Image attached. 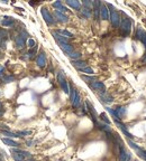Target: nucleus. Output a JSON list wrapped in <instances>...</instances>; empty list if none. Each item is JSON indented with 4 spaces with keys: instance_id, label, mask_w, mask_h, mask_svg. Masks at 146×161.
<instances>
[{
    "instance_id": "36",
    "label": "nucleus",
    "mask_w": 146,
    "mask_h": 161,
    "mask_svg": "<svg viewBox=\"0 0 146 161\" xmlns=\"http://www.w3.org/2000/svg\"><path fill=\"white\" fill-rule=\"evenodd\" d=\"M144 62H146V54H145V57H144Z\"/></svg>"
},
{
    "instance_id": "29",
    "label": "nucleus",
    "mask_w": 146,
    "mask_h": 161,
    "mask_svg": "<svg viewBox=\"0 0 146 161\" xmlns=\"http://www.w3.org/2000/svg\"><path fill=\"white\" fill-rule=\"evenodd\" d=\"M31 133V131H18L17 135L18 137H25V135H29Z\"/></svg>"
},
{
    "instance_id": "11",
    "label": "nucleus",
    "mask_w": 146,
    "mask_h": 161,
    "mask_svg": "<svg viewBox=\"0 0 146 161\" xmlns=\"http://www.w3.org/2000/svg\"><path fill=\"white\" fill-rule=\"evenodd\" d=\"M15 23V19L11 17H2L0 19V25L4 27H10Z\"/></svg>"
},
{
    "instance_id": "4",
    "label": "nucleus",
    "mask_w": 146,
    "mask_h": 161,
    "mask_svg": "<svg viewBox=\"0 0 146 161\" xmlns=\"http://www.w3.org/2000/svg\"><path fill=\"white\" fill-rule=\"evenodd\" d=\"M57 82H59L61 89H63V92L66 93V94H70V86H69V83L66 81L65 76L63 74L62 72H60L57 74Z\"/></svg>"
},
{
    "instance_id": "7",
    "label": "nucleus",
    "mask_w": 146,
    "mask_h": 161,
    "mask_svg": "<svg viewBox=\"0 0 146 161\" xmlns=\"http://www.w3.org/2000/svg\"><path fill=\"white\" fill-rule=\"evenodd\" d=\"M26 39H27V34L25 31H23V33H20V34L18 35L17 37H16V46H17V48L24 47Z\"/></svg>"
},
{
    "instance_id": "25",
    "label": "nucleus",
    "mask_w": 146,
    "mask_h": 161,
    "mask_svg": "<svg viewBox=\"0 0 146 161\" xmlns=\"http://www.w3.org/2000/svg\"><path fill=\"white\" fill-rule=\"evenodd\" d=\"M80 72H82V73H86V74H89V75H92L93 74V69L91 68V67H84V68H81V69H79Z\"/></svg>"
},
{
    "instance_id": "15",
    "label": "nucleus",
    "mask_w": 146,
    "mask_h": 161,
    "mask_svg": "<svg viewBox=\"0 0 146 161\" xmlns=\"http://www.w3.org/2000/svg\"><path fill=\"white\" fill-rule=\"evenodd\" d=\"M54 16H55L56 19L59 21H61V23H68V21H69V18H68L66 15H64L63 12H60V11H57V10L54 11Z\"/></svg>"
},
{
    "instance_id": "24",
    "label": "nucleus",
    "mask_w": 146,
    "mask_h": 161,
    "mask_svg": "<svg viewBox=\"0 0 146 161\" xmlns=\"http://www.w3.org/2000/svg\"><path fill=\"white\" fill-rule=\"evenodd\" d=\"M82 14H83V16L86 18H90L91 17V9L90 8L83 7V9H82Z\"/></svg>"
},
{
    "instance_id": "17",
    "label": "nucleus",
    "mask_w": 146,
    "mask_h": 161,
    "mask_svg": "<svg viewBox=\"0 0 146 161\" xmlns=\"http://www.w3.org/2000/svg\"><path fill=\"white\" fill-rule=\"evenodd\" d=\"M93 2V9H94V16H96V19L99 18L100 16V7H101V2L100 1H92Z\"/></svg>"
},
{
    "instance_id": "19",
    "label": "nucleus",
    "mask_w": 146,
    "mask_h": 161,
    "mask_svg": "<svg viewBox=\"0 0 146 161\" xmlns=\"http://www.w3.org/2000/svg\"><path fill=\"white\" fill-rule=\"evenodd\" d=\"M53 7L56 8V9H57V11H60V12H63V14L68 11V9H66V8L64 7V6H63L61 1H55V2L53 4Z\"/></svg>"
},
{
    "instance_id": "20",
    "label": "nucleus",
    "mask_w": 146,
    "mask_h": 161,
    "mask_svg": "<svg viewBox=\"0 0 146 161\" xmlns=\"http://www.w3.org/2000/svg\"><path fill=\"white\" fill-rule=\"evenodd\" d=\"M72 65L74 66V67H77L78 69H81V68L87 67V63L83 62V61H79V59H77V61H72Z\"/></svg>"
},
{
    "instance_id": "34",
    "label": "nucleus",
    "mask_w": 146,
    "mask_h": 161,
    "mask_svg": "<svg viewBox=\"0 0 146 161\" xmlns=\"http://www.w3.org/2000/svg\"><path fill=\"white\" fill-rule=\"evenodd\" d=\"M2 114H4V112H2V111L0 110V117H2Z\"/></svg>"
},
{
    "instance_id": "14",
    "label": "nucleus",
    "mask_w": 146,
    "mask_h": 161,
    "mask_svg": "<svg viewBox=\"0 0 146 161\" xmlns=\"http://www.w3.org/2000/svg\"><path fill=\"white\" fill-rule=\"evenodd\" d=\"M8 34L6 30H0V48L5 49L6 48V40H7Z\"/></svg>"
},
{
    "instance_id": "13",
    "label": "nucleus",
    "mask_w": 146,
    "mask_h": 161,
    "mask_svg": "<svg viewBox=\"0 0 146 161\" xmlns=\"http://www.w3.org/2000/svg\"><path fill=\"white\" fill-rule=\"evenodd\" d=\"M118 154H119V161H126V160H127V158L130 156V153H129L128 151H127L125 148H124V145H122V147H120Z\"/></svg>"
},
{
    "instance_id": "31",
    "label": "nucleus",
    "mask_w": 146,
    "mask_h": 161,
    "mask_svg": "<svg viewBox=\"0 0 146 161\" xmlns=\"http://www.w3.org/2000/svg\"><path fill=\"white\" fill-rule=\"evenodd\" d=\"M100 117H101V120L104 121V122H106V123H107V124L110 123V120L108 119L107 115H106V114H104V113H101V114H100Z\"/></svg>"
},
{
    "instance_id": "8",
    "label": "nucleus",
    "mask_w": 146,
    "mask_h": 161,
    "mask_svg": "<svg viewBox=\"0 0 146 161\" xmlns=\"http://www.w3.org/2000/svg\"><path fill=\"white\" fill-rule=\"evenodd\" d=\"M135 37L138 39V40H141L144 44V46H145L146 48V31L143 29V28H138L137 30H136V35Z\"/></svg>"
},
{
    "instance_id": "26",
    "label": "nucleus",
    "mask_w": 146,
    "mask_h": 161,
    "mask_svg": "<svg viewBox=\"0 0 146 161\" xmlns=\"http://www.w3.org/2000/svg\"><path fill=\"white\" fill-rule=\"evenodd\" d=\"M2 134H4V135H7V137H9V138H17L18 137L17 133H13V132L7 131V130L2 131Z\"/></svg>"
},
{
    "instance_id": "1",
    "label": "nucleus",
    "mask_w": 146,
    "mask_h": 161,
    "mask_svg": "<svg viewBox=\"0 0 146 161\" xmlns=\"http://www.w3.org/2000/svg\"><path fill=\"white\" fill-rule=\"evenodd\" d=\"M119 27H120V33L124 37L128 36L129 33H130V29H132V20L125 14H124V17L122 18V23H120Z\"/></svg>"
},
{
    "instance_id": "27",
    "label": "nucleus",
    "mask_w": 146,
    "mask_h": 161,
    "mask_svg": "<svg viewBox=\"0 0 146 161\" xmlns=\"http://www.w3.org/2000/svg\"><path fill=\"white\" fill-rule=\"evenodd\" d=\"M57 34H60V35H62V36H68V37H72L73 35L70 33V31H68V30H59L57 31Z\"/></svg>"
},
{
    "instance_id": "23",
    "label": "nucleus",
    "mask_w": 146,
    "mask_h": 161,
    "mask_svg": "<svg viewBox=\"0 0 146 161\" xmlns=\"http://www.w3.org/2000/svg\"><path fill=\"white\" fill-rule=\"evenodd\" d=\"M115 111L120 120H122V117H124V115L126 114V107H124V106H120V107H118V109H116Z\"/></svg>"
},
{
    "instance_id": "5",
    "label": "nucleus",
    "mask_w": 146,
    "mask_h": 161,
    "mask_svg": "<svg viewBox=\"0 0 146 161\" xmlns=\"http://www.w3.org/2000/svg\"><path fill=\"white\" fill-rule=\"evenodd\" d=\"M90 87L92 89H94L96 92L100 93V94H104L106 93V86L102 82H99V81H94V82L90 83Z\"/></svg>"
},
{
    "instance_id": "6",
    "label": "nucleus",
    "mask_w": 146,
    "mask_h": 161,
    "mask_svg": "<svg viewBox=\"0 0 146 161\" xmlns=\"http://www.w3.org/2000/svg\"><path fill=\"white\" fill-rule=\"evenodd\" d=\"M41 12H42V16H43V19L45 20V23L47 25H53L54 23H55V20H54V18H53V16L51 15V12H49L46 8H42V10H41Z\"/></svg>"
},
{
    "instance_id": "3",
    "label": "nucleus",
    "mask_w": 146,
    "mask_h": 161,
    "mask_svg": "<svg viewBox=\"0 0 146 161\" xmlns=\"http://www.w3.org/2000/svg\"><path fill=\"white\" fill-rule=\"evenodd\" d=\"M107 7L111 9V10H109V14H110V21H111L112 26H114V27H119V26H120V23H122V18L119 16L118 11L116 10L115 8L112 7L110 4H108Z\"/></svg>"
},
{
    "instance_id": "28",
    "label": "nucleus",
    "mask_w": 146,
    "mask_h": 161,
    "mask_svg": "<svg viewBox=\"0 0 146 161\" xmlns=\"http://www.w3.org/2000/svg\"><path fill=\"white\" fill-rule=\"evenodd\" d=\"M36 49H37V48H36V46H35L34 48H31V51H28V58H33V57H34V55L35 54H36Z\"/></svg>"
},
{
    "instance_id": "21",
    "label": "nucleus",
    "mask_w": 146,
    "mask_h": 161,
    "mask_svg": "<svg viewBox=\"0 0 146 161\" xmlns=\"http://www.w3.org/2000/svg\"><path fill=\"white\" fill-rule=\"evenodd\" d=\"M72 106L74 109H77V107L80 106V94H79L78 91L75 92V95H74V97L72 100Z\"/></svg>"
},
{
    "instance_id": "12",
    "label": "nucleus",
    "mask_w": 146,
    "mask_h": 161,
    "mask_svg": "<svg viewBox=\"0 0 146 161\" xmlns=\"http://www.w3.org/2000/svg\"><path fill=\"white\" fill-rule=\"evenodd\" d=\"M59 46H60L61 48H62V51H64V53H65L66 55H70L71 53H73V51H74L73 47L69 44V43H60Z\"/></svg>"
},
{
    "instance_id": "22",
    "label": "nucleus",
    "mask_w": 146,
    "mask_h": 161,
    "mask_svg": "<svg viewBox=\"0 0 146 161\" xmlns=\"http://www.w3.org/2000/svg\"><path fill=\"white\" fill-rule=\"evenodd\" d=\"M100 99L102 102L106 103H112V96H110L107 93H104V94H100Z\"/></svg>"
},
{
    "instance_id": "30",
    "label": "nucleus",
    "mask_w": 146,
    "mask_h": 161,
    "mask_svg": "<svg viewBox=\"0 0 146 161\" xmlns=\"http://www.w3.org/2000/svg\"><path fill=\"white\" fill-rule=\"evenodd\" d=\"M27 45H28V47L29 48H34L35 45H36V43H35V40L33 39V38H29V39L27 40Z\"/></svg>"
},
{
    "instance_id": "10",
    "label": "nucleus",
    "mask_w": 146,
    "mask_h": 161,
    "mask_svg": "<svg viewBox=\"0 0 146 161\" xmlns=\"http://www.w3.org/2000/svg\"><path fill=\"white\" fill-rule=\"evenodd\" d=\"M36 64L38 67L41 68H44L46 66V57H45V54L44 53H41L38 56H37V58H36Z\"/></svg>"
},
{
    "instance_id": "18",
    "label": "nucleus",
    "mask_w": 146,
    "mask_h": 161,
    "mask_svg": "<svg viewBox=\"0 0 146 161\" xmlns=\"http://www.w3.org/2000/svg\"><path fill=\"white\" fill-rule=\"evenodd\" d=\"M1 141H2L5 144L9 145V147H18V145H19V143H18V142H16V141H14V140H11V139H8V138H1Z\"/></svg>"
},
{
    "instance_id": "2",
    "label": "nucleus",
    "mask_w": 146,
    "mask_h": 161,
    "mask_svg": "<svg viewBox=\"0 0 146 161\" xmlns=\"http://www.w3.org/2000/svg\"><path fill=\"white\" fill-rule=\"evenodd\" d=\"M11 153H13V157L16 161H29L33 160V156H31L29 152L27 151H23V150H11Z\"/></svg>"
},
{
    "instance_id": "38",
    "label": "nucleus",
    "mask_w": 146,
    "mask_h": 161,
    "mask_svg": "<svg viewBox=\"0 0 146 161\" xmlns=\"http://www.w3.org/2000/svg\"><path fill=\"white\" fill-rule=\"evenodd\" d=\"M0 161H2V160H0Z\"/></svg>"
},
{
    "instance_id": "33",
    "label": "nucleus",
    "mask_w": 146,
    "mask_h": 161,
    "mask_svg": "<svg viewBox=\"0 0 146 161\" xmlns=\"http://www.w3.org/2000/svg\"><path fill=\"white\" fill-rule=\"evenodd\" d=\"M4 72H5V67H4V66L0 65V76L4 74Z\"/></svg>"
},
{
    "instance_id": "37",
    "label": "nucleus",
    "mask_w": 146,
    "mask_h": 161,
    "mask_svg": "<svg viewBox=\"0 0 146 161\" xmlns=\"http://www.w3.org/2000/svg\"><path fill=\"white\" fill-rule=\"evenodd\" d=\"M136 161H138V160H136Z\"/></svg>"
},
{
    "instance_id": "9",
    "label": "nucleus",
    "mask_w": 146,
    "mask_h": 161,
    "mask_svg": "<svg viewBox=\"0 0 146 161\" xmlns=\"http://www.w3.org/2000/svg\"><path fill=\"white\" fill-rule=\"evenodd\" d=\"M100 18L102 19V20H108V19H110V14H109V10H108L107 5H102V4H101Z\"/></svg>"
},
{
    "instance_id": "35",
    "label": "nucleus",
    "mask_w": 146,
    "mask_h": 161,
    "mask_svg": "<svg viewBox=\"0 0 146 161\" xmlns=\"http://www.w3.org/2000/svg\"><path fill=\"white\" fill-rule=\"evenodd\" d=\"M1 109H2V103L0 102V110H1Z\"/></svg>"
},
{
    "instance_id": "16",
    "label": "nucleus",
    "mask_w": 146,
    "mask_h": 161,
    "mask_svg": "<svg viewBox=\"0 0 146 161\" xmlns=\"http://www.w3.org/2000/svg\"><path fill=\"white\" fill-rule=\"evenodd\" d=\"M66 5L70 6L71 8H73V9H77V10H79L81 8V2L80 1H78V0H68V1H66Z\"/></svg>"
},
{
    "instance_id": "32",
    "label": "nucleus",
    "mask_w": 146,
    "mask_h": 161,
    "mask_svg": "<svg viewBox=\"0 0 146 161\" xmlns=\"http://www.w3.org/2000/svg\"><path fill=\"white\" fill-rule=\"evenodd\" d=\"M2 81H4L5 83H10L14 81V77H13V76H4Z\"/></svg>"
}]
</instances>
